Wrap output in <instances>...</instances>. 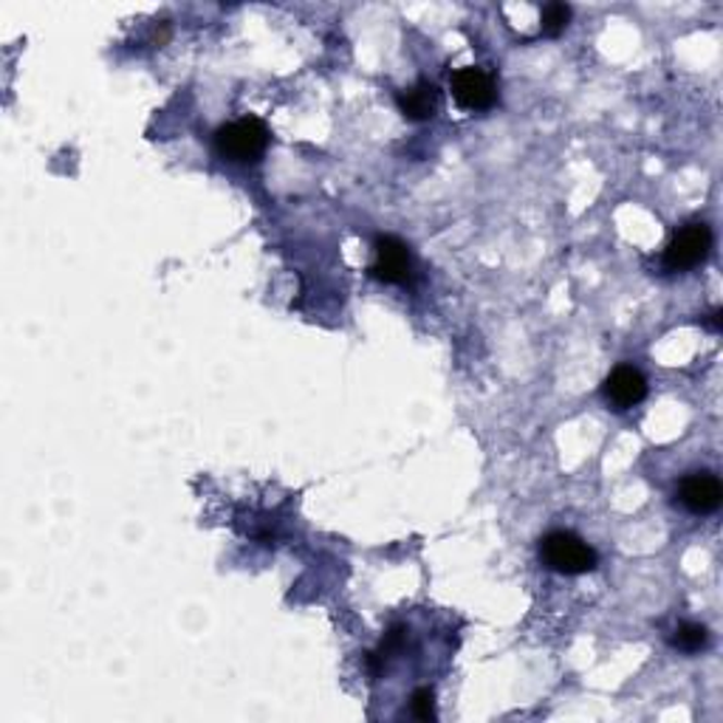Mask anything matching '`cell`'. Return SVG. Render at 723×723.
<instances>
[{
    "label": "cell",
    "instance_id": "9",
    "mask_svg": "<svg viewBox=\"0 0 723 723\" xmlns=\"http://www.w3.org/2000/svg\"><path fill=\"white\" fill-rule=\"evenodd\" d=\"M707 641H710V633H707V627L693 625V622H687V625H678V631H675V636H673V645L678 647V650H684V653H698L701 647H707Z\"/></svg>",
    "mask_w": 723,
    "mask_h": 723
},
{
    "label": "cell",
    "instance_id": "7",
    "mask_svg": "<svg viewBox=\"0 0 723 723\" xmlns=\"http://www.w3.org/2000/svg\"><path fill=\"white\" fill-rule=\"evenodd\" d=\"M647 396V379L641 376V371L631 365H619L616 371H611V376L604 379V399L611 401L613 408L619 410H631L636 404H641Z\"/></svg>",
    "mask_w": 723,
    "mask_h": 723
},
{
    "label": "cell",
    "instance_id": "11",
    "mask_svg": "<svg viewBox=\"0 0 723 723\" xmlns=\"http://www.w3.org/2000/svg\"><path fill=\"white\" fill-rule=\"evenodd\" d=\"M410 710H413V715L419 718V721H433V718H436V696H433V689H415Z\"/></svg>",
    "mask_w": 723,
    "mask_h": 723
},
{
    "label": "cell",
    "instance_id": "5",
    "mask_svg": "<svg viewBox=\"0 0 723 723\" xmlns=\"http://www.w3.org/2000/svg\"><path fill=\"white\" fill-rule=\"evenodd\" d=\"M678 500L693 514H712L723 503V486L710 472H693L678 486Z\"/></svg>",
    "mask_w": 723,
    "mask_h": 723
},
{
    "label": "cell",
    "instance_id": "6",
    "mask_svg": "<svg viewBox=\"0 0 723 723\" xmlns=\"http://www.w3.org/2000/svg\"><path fill=\"white\" fill-rule=\"evenodd\" d=\"M373 277L382 283H404L410 277V252L408 246L401 244L394 235L376 240V263H373Z\"/></svg>",
    "mask_w": 723,
    "mask_h": 723
},
{
    "label": "cell",
    "instance_id": "8",
    "mask_svg": "<svg viewBox=\"0 0 723 723\" xmlns=\"http://www.w3.org/2000/svg\"><path fill=\"white\" fill-rule=\"evenodd\" d=\"M399 111L408 116V120L413 122H427L436 116L438 111V88L433 83H427V79H422V83H415L413 88H408V91L399 94Z\"/></svg>",
    "mask_w": 723,
    "mask_h": 723
},
{
    "label": "cell",
    "instance_id": "2",
    "mask_svg": "<svg viewBox=\"0 0 723 723\" xmlns=\"http://www.w3.org/2000/svg\"><path fill=\"white\" fill-rule=\"evenodd\" d=\"M266 148L269 130L254 116L229 122V125L219 127V134H215V150L233 162H258L260 155L266 153Z\"/></svg>",
    "mask_w": 723,
    "mask_h": 723
},
{
    "label": "cell",
    "instance_id": "3",
    "mask_svg": "<svg viewBox=\"0 0 723 723\" xmlns=\"http://www.w3.org/2000/svg\"><path fill=\"white\" fill-rule=\"evenodd\" d=\"M712 249V233L707 224H689L682 233H675L670 246L664 249V266L670 272H687L696 269Z\"/></svg>",
    "mask_w": 723,
    "mask_h": 723
},
{
    "label": "cell",
    "instance_id": "4",
    "mask_svg": "<svg viewBox=\"0 0 723 723\" xmlns=\"http://www.w3.org/2000/svg\"><path fill=\"white\" fill-rule=\"evenodd\" d=\"M452 97L466 111H486L498 99V85L484 68H461L452 74Z\"/></svg>",
    "mask_w": 723,
    "mask_h": 723
},
{
    "label": "cell",
    "instance_id": "10",
    "mask_svg": "<svg viewBox=\"0 0 723 723\" xmlns=\"http://www.w3.org/2000/svg\"><path fill=\"white\" fill-rule=\"evenodd\" d=\"M571 21V9L565 3H548L543 9V35L560 37Z\"/></svg>",
    "mask_w": 723,
    "mask_h": 723
},
{
    "label": "cell",
    "instance_id": "1",
    "mask_svg": "<svg viewBox=\"0 0 723 723\" xmlns=\"http://www.w3.org/2000/svg\"><path fill=\"white\" fill-rule=\"evenodd\" d=\"M540 557L548 569L565 576H579L597 569V551L571 532H551L540 540Z\"/></svg>",
    "mask_w": 723,
    "mask_h": 723
}]
</instances>
